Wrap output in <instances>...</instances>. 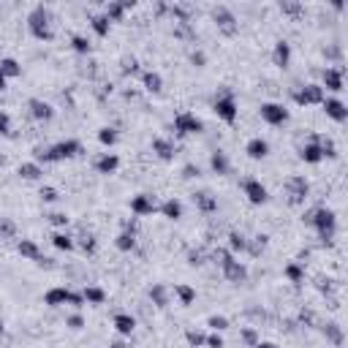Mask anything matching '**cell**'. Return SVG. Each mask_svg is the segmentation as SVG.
<instances>
[{
	"mask_svg": "<svg viewBox=\"0 0 348 348\" xmlns=\"http://www.w3.org/2000/svg\"><path fill=\"white\" fill-rule=\"evenodd\" d=\"M253 348H277V346H275V343H261V340H259V343L253 346Z\"/></svg>",
	"mask_w": 348,
	"mask_h": 348,
	"instance_id": "94428289",
	"label": "cell"
},
{
	"mask_svg": "<svg viewBox=\"0 0 348 348\" xmlns=\"http://www.w3.org/2000/svg\"><path fill=\"white\" fill-rule=\"evenodd\" d=\"M302 158L307 161V164H318V161L324 158V153H321V144H318V142L307 144V147L302 150Z\"/></svg>",
	"mask_w": 348,
	"mask_h": 348,
	"instance_id": "484cf974",
	"label": "cell"
},
{
	"mask_svg": "<svg viewBox=\"0 0 348 348\" xmlns=\"http://www.w3.org/2000/svg\"><path fill=\"white\" fill-rule=\"evenodd\" d=\"M0 335H3V327H0Z\"/></svg>",
	"mask_w": 348,
	"mask_h": 348,
	"instance_id": "be15d7a7",
	"label": "cell"
},
{
	"mask_svg": "<svg viewBox=\"0 0 348 348\" xmlns=\"http://www.w3.org/2000/svg\"><path fill=\"white\" fill-rule=\"evenodd\" d=\"M210 164H212V169H215L218 174H226V172H229V158H226L223 153H212Z\"/></svg>",
	"mask_w": 348,
	"mask_h": 348,
	"instance_id": "4dcf8cb0",
	"label": "cell"
},
{
	"mask_svg": "<svg viewBox=\"0 0 348 348\" xmlns=\"http://www.w3.org/2000/svg\"><path fill=\"white\" fill-rule=\"evenodd\" d=\"M90 22H92V30H95L98 36H109V25H112V22H109V19H106V16H103V14L92 16Z\"/></svg>",
	"mask_w": 348,
	"mask_h": 348,
	"instance_id": "f546056e",
	"label": "cell"
},
{
	"mask_svg": "<svg viewBox=\"0 0 348 348\" xmlns=\"http://www.w3.org/2000/svg\"><path fill=\"white\" fill-rule=\"evenodd\" d=\"M286 277H288L291 283H299V280L305 277L302 266H299V264H288V266H286Z\"/></svg>",
	"mask_w": 348,
	"mask_h": 348,
	"instance_id": "ab89813d",
	"label": "cell"
},
{
	"mask_svg": "<svg viewBox=\"0 0 348 348\" xmlns=\"http://www.w3.org/2000/svg\"><path fill=\"white\" fill-rule=\"evenodd\" d=\"M133 245H136V237H133L131 231H123V234L117 237V248H120V251H133Z\"/></svg>",
	"mask_w": 348,
	"mask_h": 348,
	"instance_id": "e575fe53",
	"label": "cell"
},
{
	"mask_svg": "<svg viewBox=\"0 0 348 348\" xmlns=\"http://www.w3.org/2000/svg\"><path fill=\"white\" fill-rule=\"evenodd\" d=\"M79 248H82L85 253H95V240H92V237H82V240H79Z\"/></svg>",
	"mask_w": 348,
	"mask_h": 348,
	"instance_id": "f6af8a7d",
	"label": "cell"
},
{
	"mask_svg": "<svg viewBox=\"0 0 348 348\" xmlns=\"http://www.w3.org/2000/svg\"><path fill=\"white\" fill-rule=\"evenodd\" d=\"M150 297H153V302L158 305V307L169 305V302H166V288L164 286H153V288H150Z\"/></svg>",
	"mask_w": 348,
	"mask_h": 348,
	"instance_id": "d590c367",
	"label": "cell"
},
{
	"mask_svg": "<svg viewBox=\"0 0 348 348\" xmlns=\"http://www.w3.org/2000/svg\"><path fill=\"white\" fill-rule=\"evenodd\" d=\"M204 346H210V348H223V340H220V335H210V338L204 340Z\"/></svg>",
	"mask_w": 348,
	"mask_h": 348,
	"instance_id": "816d5d0a",
	"label": "cell"
},
{
	"mask_svg": "<svg viewBox=\"0 0 348 348\" xmlns=\"http://www.w3.org/2000/svg\"><path fill=\"white\" fill-rule=\"evenodd\" d=\"M79 150H82V144H79L77 139H66V142L55 144V147H49V150H36V158L38 161H63V158L79 155Z\"/></svg>",
	"mask_w": 348,
	"mask_h": 348,
	"instance_id": "6da1fadb",
	"label": "cell"
},
{
	"mask_svg": "<svg viewBox=\"0 0 348 348\" xmlns=\"http://www.w3.org/2000/svg\"><path fill=\"white\" fill-rule=\"evenodd\" d=\"M153 150L158 153V158H164V161L174 158V144L166 142V139H153Z\"/></svg>",
	"mask_w": 348,
	"mask_h": 348,
	"instance_id": "ffe728a7",
	"label": "cell"
},
{
	"mask_svg": "<svg viewBox=\"0 0 348 348\" xmlns=\"http://www.w3.org/2000/svg\"><path fill=\"white\" fill-rule=\"evenodd\" d=\"M27 106H30L33 117H38V120H52V117H55V109H52L46 101H41V98H30Z\"/></svg>",
	"mask_w": 348,
	"mask_h": 348,
	"instance_id": "5bb4252c",
	"label": "cell"
},
{
	"mask_svg": "<svg viewBox=\"0 0 348 348\" xmlns=\"http://www.w3.org/2000/svg\"><path fill=\"white\" fill-rule=\"evenodd\" d=\"M294 101L299 106H307V103H324V87L321 85H305L302 90H294Z\"/></svg>",
	"mask_w": 348,
	"mask_h": 348,
	"instance_id": "277c9868",
	"label": "cell"
},
{
	"mask_svg": "<svg viewBox=\"0 0 348 348\" xmlns=\"http://www.w3.org/2000/svg\"><path fill=\"white\" fill-rule=\"evenodd\" d=\"M139 71V63L133 60V57H125L123 60V74H136Z\"/></svg>",
	"mask_w": 348,
	"mask_h": 348,
	"instance_id": "681fc988",
	"label": "cell"
},
{
	"mask_svg": "<svg viewBox=\"0 0 348 348\" xmlns=\"http://www.w3.org/2000/svg\"><path fill=\"white\" fill-rule=\"evenodd\" d=\"M280 11H286V14H291V16H299V14H302V5L294 3V0H283V3H280Z\"/></svg>",
	"mask_w": 348,
	"mask_h": 348,
	"instance_id": "7bdbcfd3",
	"label": "cell"
},
{
	"mask_svg": "<svg viewBox=\"0 0 348 348\" xmlns=\"http://www.w3.org/2000/svg\"><path fill=\"white\" fill-rule=\"evenodd\" d=\"M286 190H288L291 204H299V201H305V196H307V179L305 177H288L286 179Z\"/></svg>",
	"mask_w": 348,
	"mask_h": 348,
	"instance_id": "9c48e42d",
	"label": "cell"
},
{
	"mask_svg": "<svg viewBox=\"0 0 348 348\" xmlns=\"http://www.w3.org/2000/svg\"><path fill=\"white\" fill-rule=\"evenodd\" d=\"M144 87H147L150 92H161V87H164V79H161V74L147 71V74H144Z\"/></svg>",
	"mask_w": 348,
	"mask_h": 348,
	"instance_id": "83f0119b",
	"label": "cell"
},
{
	"mask_svg": "<svg viewBox=\"0 0 348 348\" xmlns=\"http://www.w3.org/2000/svg\"><path fill=\"white\" fill-rule=\"evenodd\" d=\"M125 8H133L131 0H125V3H109L106 5V14H103V16H106L109 22H117V19H123Z\"/></svg>",
	"mask_w": 348,
	"mask_h": 348,
	"instance_id": "ac0fdd59",
	"label": "cell"
},
{
	"mask_svg": "<svg viewBox=\"0 0 348 348\" xmlns=\"http://www.w3.org/2000/svg\"><path fill=\"white\" fill-rule=\"evenodd\" d=\"M68 305H74V307H82L85 305V297H82V294H68Z\"/></svg>",
	"mask_w": 348,
	"mask_h": 348,
	"instance_id": "f5cc1de1",
	"label": "cell"
},
{
	"mask_svg": "<svg viewBox=\"0 0 348 348\" xmlns=\"http://www.w3.org/2000/svg\"><path fill=\"white\" fill-rule=\"evenodd\" d=\"M52 245L60 248V251H71V248H74V240H71L68 234H55V237H52Z\"/></svg>",
	"mask_w": 348,
	"mask_h": 348,
	"instance_id": "74e56055",
	"label": "cell"
},
{
	"mask_svg": "<svg viewBox=\"0 0 348 348\" xmlns=\"http://www.w3.org/2000/svg\"><path fill=\"white\" fill-rule=\"evenodd\" d=\"M264 245H266V237L259 234V237H253V242H248V251H251L253 256H259V253L264 251Z\"/></svg>",
	"mask_w": 348,
	"mask_h": 348,
	"instance_id": "60d3db41",
	"label": "cell"
},
{
	"mask_svg": "<svg viewBox=\"0 0 348 348\" xmlns=\"http://www.w3.org/2000/svg\"><path fill=\"white\" fill-rule=\"evenodd\" d=\"M193 201H196V207H199L201 212H215V210H218V201L212 199L210 193H196Z\"/></svg>",
	"mask_w": 348,
	"mask_h": 348,
	"instance_id": "603a6c76",
	"label": "cell"
},
{
	"mask_svg": "<svg viewBox=\"0 0 348 348\" xmlns=\"http://www.w3.org/2000/svg\"><path fill=\"white\" fill-rule=\"evenodd\" d=\"M245 153L251 155V158H266V153H269V144L264 142V139H251V142H248V147H245Z\"/></svg>",
	"mask_w": 348,
	"mask_h": 348,
	"instance_id": "2e32d148",
	"label": "cell"
},
{
	"mask_svg": "<svg viewBox=\"0 0 348 348\" xmlns=\"http://www.w3.org/2000/svg\"><path fill=\"white\" fill-rule=\"evenodd\" d=\"M324 332H327V338L332 340L335 346H343V332H340L338 324H327V327H324Z\"/></svg>",
	"mask_w": 348,
	"mask_h": 348,
	"instance_id": "836d02e7",
	"label": "cell"
},
{
	"mask_svg": "<svg viewBox=\"0 0 348 348\" xmlns=\"http://www.w3.org/2000/svg\"><path fill=\"white\" fill-rule=\"evenodd\" d=\"M98 142H101V144H114V142H117V131L101 128V131H98Z\"/></svg>",
	"mask_w": 348,
	"mask_h": 348,
	"instance_id": "b9f144b4",
	"label": "cell"
},
{
	"mask_svg": "<svg viewBox=\"0 0 348 348\" xmlns=\"http://www.w3.org/2000/svg\"><path fill=\"white\" fill-rule=\"evenodd\" d=\"M0 133H3V136H8V133H11V117L5 112H0Z\"/></svg>",
	"mask_w": 348,
	"mask_h": 348,
	"instance_id": "7dc6e473",
	"label": "cell"
},
{
	"mask_svg": "<svg viewBox=\"0 0 348 348\" xmlns=\"http://www.w3.org/2000/svg\"><path fill=\"white\" fill-rule=\"evenodd\" d=\"M133 327H136V321H133L131 316H125V313H117V316H114V329H117L120 335H131Z\"/></svg>",
	"mask_w": 348,
	"mask_h": 348,
	"instance_id": "7402d4cb",
	"label": "cell"
},
{
	"mask_svg": "<svg viewBox=\"0 0 348 348\" xmlns=\"http://www.w3.org/2000/svg\"><path fill=\"white\" fill-rule=\"evenodd\" d=\"M288 60H291V46H288L286 41H277V46H275V66L286 68Z\"/></svg>",
	"mask_w": 348,
	"mask_h": 348,
	"instance_id": "44dd1931",
	"label": "cell"
},
{
	"mask_svg": "<svg viewBox=\"0 0 348 348\" xmlns=\"http://www.w3.org/2000/svg\"><path fill=\"white\" fill-rule=\"evenodd\" d=\"M185 338H188V343L193 346V348H199V346H204V335L201 332H196V329H188V332H185Z\"/></svg>",
	"mask_w": 348,
	"mask_h": 348,
	"instance_id": "ee69618b",
	"label": "cell"
},
{
	"mask_svg": "<svg viewBox=\"0 0 348 348\" xmlns=\"http://www.w3.org/2000/svg\"><path fill=\"white\" fill-rule=\"evenodd\" d=\"M161 212H164L166 218L177 220V218H182V204H179L177 199H169V201H164V207H161Z\"/></svg>",
	"mask_w": 348,
	"mask_h": 348,
	"instance_id": "d4e9b609",
	"label": "cell"
},
{
	"mask_svg": "<svg viewBox=\"0 0 348 348\" xmlns=\"http://www.w3.org/2000/svg\"><path fill=\"white\" fill-rule=\"evenodd\" d=\"M305 220L316 226L324 242L332 240V234H335V212H332V210H313V212H307Z\"/></svg>",
	"mask_w": 348,
	"mask_h": 348,
	"instance_id": "3957f363",
	"label": "cell"
},
{
	"mask_svg": "<svg viewBox=\"0 0 348 348\" xmlns=\"http://www.w3.org/2000/svg\"><path fill=\"white\" fill-rule=\"evenodd\" d=\"M19 174H22L25 179H38L44 172H41V166H38V164H22V166H19Z\"/></svg>",
	"mask_w": 348,
	"mask_h": 348,
	"instance_id": "d6a6232c",
	"label": "cell"
},
{
	"mask_svg": "<svg viewBox=\"0 0 348 348\" xmlns=\"http://www.w3.org/2000/svg\"><path fill=\"white\" fill-rule=\"evenodd\" d=\"M207 324H210V327L215 329V332H220V329H226V327H229V321H226L223 316H212V318H210V321H207Z\"/></svg>",
	"mask_w": 348,
	"mask_h": 348,
	"instance_id": "bcb514c9",
	"label": "cell"
},
{
	"mask_svg": "<svg viewBox=\"0 0 348 348\" xmlns=\"http://www.w3.org/2000/svg\"><path fill=\"white\" fill-rule=\"evenodd\" d=\"M190 60H193V66H204V63H207V57H204V52H193V55H190Z\"/></svg>",
	"mask_w": 348,
	"mask_h": 348,
	"instance_id": "9f6ffc18",
	"label": "cell"
},
{
	"mask_svg": "<svg viewBox=\"0 0 348 348\" xmlns=\"http://www.w3.org/2000/svg\"><path fill=\"white\" fill-rule=\"evenodd\" d=\"M131 212H133V215H153V212H155V201H153V196H147V193L133 196V201H131Z\"/></svg>",
	"mask_w": 348,
	"mask_h": 348,
	"instance_id": "7c38bea8",
	"label": "cell"
},
{
	"mask_svg": "<svg viewBox=\"0 0 348 348\" xmlns=\"http://www.w3.org/2000/svg\"><path fill=\"white\" fill-rule=\"evenodd\" d=\"M68 327H71V329H82L85 327L82 316H71V318H68Z\"/></svg>",
	"mask_w": 348,
	"mask_h": 348,
	"instance_id": "680465c9",
	"label": "cell"
},
{
	"mask_svg": "<svg viewBox=\"0 0 348 348\" xmlns=\"http://www.w3.org/2000/svg\"><path fill=\"white\" fill-rule=\"evenodd\" d=\"M324 85L335 92L343 90V68H327V71H324Z\"/></svg>",
	"mask_w": 348,
	"mask_h": 348,
	"instance_id": "9a60e30c",
	"label": "cell"
},
{
	"mask_svg": "<svg viewBox=\"0 0 348 348\" xmlns=\"http://www.w3.org/2000/svg\"><path fill=\"white\" fill-rule=\"evenodd\" d=\"M174 294H177V297H179V302H182V305H190V302H193V299H196V291H193V288H190V286H185V283H179V286H174Z\"/></svg>",
	"mask_w": 348,
	"mask_h": 348,
	"instance_id": "f1b7e54d",
	"label": "cell"
},
{
	"mask_svg": "<svg viewBox=\"0 0 348 348\" xmlns=\"http://www.w3.org/2000/svg\"><path fill=\"white\" fill-rule=\"evenodd\" d=\"M71 46L79 52V55H90V41L85 36H71Z\"/></svg>",
	"mask_w": 348,
	"mask_h": 348,
	"instance_id": "f35d334b",
	"label": "cell"
},
{
	"mask_svg": "<svg viewBox=\"0 0 348 348\" xmlns=\"http://www.w3.org/2000/svg\"><path fill=\"white\" fill-rule=\"evenodd\" d=\"M68 288H49L46 291V297H44V302L46 305H52V307H57V305H66L68 302Z\"/></svg>",
	"mask_w": 348,
	"mask_h": 348,
	"instance_id": "d6986e66",
	"label": "cell"
},
{
	"mask_svg": "<svg viewBox=\"0 0 348 348\" xmlns=\"http://www.w3.org/2000/svg\"><path fill=\"white\" fill-rule=\"evenodd\" d=\"M41 199L44 201H55L57 199V190L55 188H41Z\"/></svg>",
	"mask_w": 348,
	"mask_h": 348,
	"instance_id": "db71d44e",
	"label": "cell"
},
{
	"mask_svg": "<svg viewBox=\"0 0 348 348\" xmlns=\"http://www.w3.org/2000/svg\"><path fill=\"white\" fill-rule=\"evenodd\" d=\"M229 245H231V251H248V240L242 234H237V231L229 234Z\"/></svg>",
	"mask_w": 348,
	"mask_h": 348,
	"instance_id": "8d00e7d4",
	"label": "cell"
},
{
	"mask_svg": "<svg viewBox=\"0 0 348 348\" xmlns=\"http://www.w3.org/2000/svg\"><path fill=\"white\" fill-rule=\"evenodd\" d=\"M212 16H215L220 33H226V36H234V33H237V16L231 14V11L226 8V5H218V8L212 11Z\"/></svg>",
	"mask_w": 348,
	"mask_h": 348,
	"instance_id": "52a82bcc",
	"label": "cell"
},
{
	"mask_svg": "<svg viewBox=\"0 0 348 348\" xmlns=\"http://www.w3.org/2000/svg\"><path fill=\"white\" fill-rule=\"evenodd\" d=\"M19 253H22V256H27V259H38V256H41L38 245H36V242H30V240H22L19 242Z\"/></svg>",
	"mask_w": 348,
	"mask_h": 348,
	"instance_id": "1f68e13d",
	"label": "cell"
},
{
	"mask_svg": "<svg viewBox=\"0 0 348 348\" xmlns=\"http://www.w3.org/2000/svg\"><path fill=\"white\" fill-rule=\"evenodd\" d=\"M215 112H218V117L226 120V123H234L237 120V101H234V95H231L229 90L215 101Z\"/></svg>",
	"mask_w": 348,
	"mask_h": 348,
	"instance_id": "5b68a950",
	"label": "cell"
},
{
	"mask_svg": "<svg viewBox=\"0 0 348 348\" xmlns=\"http://www.w3.org/2000/svg\"><path fill=\"white\" fill-rule=\"evenodd\" d=\"M49 220L55 226H66L68 223V215H63V212H55V215H49Z\"/></svg>",
	"mask_w": 348,
	"mask_h": 348,
	"instance_id": "11a10c76",
	"label": "cell"
},
{
	"mask_svg": "<svg viewBox=\"0 0 348 348\" xmlns=\"http://www.w3.org/2000/svg\"><path fill=\"white\" fill-rule=\"evenodd\" d=\"M220 266H223V275L229 277V280H234V283H242V280H245V277H248V269H245V266L240 264V261H234L231 256L226 259V261H223V264H220Z\"/></svg>",
	"mask_w": 348,
	"mask_h": 348,
	"instance_id": "8fae6325",
	"label": "cell"
},
{
	"mask_svg": "<svg viewBox=\"0 0 348 348\" xmlns=\"http://www.w3.org/2000/svg\"><path fill=\"white\" fill-rule=\"evenodd\" d=\"M117 166H120V158H117V155H109V153H106V155H101V158H95V169L101 172V174H112Z\"/></svg>",
	"mask_w": 348,
	"mask_h": 348,
	"instance_id": "e0dca14e",
	"label": "cell"
},
{
	"mask_svg": "<svg viewBox=\"0 0 348 348\" xmlns=\"http://www.w3.org/2000/svg\"><path fill=\"white\" fill-rule=\"evenodd\" d=\"M85 302H92V305H101L103 299H106V294H103V288H98V286H87L85 288Z\"/></svg>",
	"mask_w": 348,
	"mask_h": 348,
	"instance_id": "4316f807",
	"label": "cell"
},
{
	"mask_svg": "<svg viewBox=\"0 0 348 348\" xmlns=\"http://www.w3.org/2000/svg\"><path fill=\"white\" fill-rule=\"evenodd\" d=\"M261 117L269 125H283L288 120V112L280 106V103H261Z\"/></svg>",
	"mask_w": 348,
	"mask_h": 348,
	"instance_id": "ba28073f",
	"label": "cell"
},
{
	"mask_svg": "<svg viewBox=\"0 0 348 348\" xmlns=\"http://www.w3.org/2000/svg\"><path fill=\"white\" fill-rule=\"evenodd\" d=\"M188 261H190V264H201V253L199 251H190L188 253Z\"/></svg>",
	"mask_w": 348,
	"mask_h": 348,
	"instance_id": "91938a15",
	"label": "cell"
},
{
	"mask_svg": "<svg viewBox=\"0 0 348 348\" xmlns=\"http://www.w3.org/2000/svg\"><path fill=\"white\" fill-rule=\"evenodd\" d=\"M0 234L14 237V223H11V220H0Z\"/></svg>",
	"mask_w": 348,
	"mask_h": 348,
	"instance_id": "f907efd6",
	"label": "cell"
},
{
	"mask_svg": "<svg viewBox=\"0 0 348 348\" xmlns=\"http://www.w3.org/2000/svg\"><path fill=\"white\" fill-rule=\"evenodd\" d=\"M201 128H204V125H201V120L196 117V114L182 112V114L174 117V131H177L179 136H185V133H199Z\"/></svg>",
	"mask_w": 348,
	"mask_h": 348,
	"instance_id": "8992f818",
	"label": "cell"
},
{
	"mask_svg": "<svg viewBox=\"0 0 348 348\" xmlns=\"http://www.w3.org/2000/svg\"><path fill=\"white\" fill-rule=\"evenodd\" d=\"M0 71H3L5 79H8V77H19L22 68H19V63H16L14 57H3V60H0Z\"/></svg>",
	"mask_w": 348,
	"mask_h": 348,
	"instance_id": "cb8c5ba5",
	"label": "cell"
},
{
	"mask_svg": "<svg viewBox=\"0 0 348 348\" xmlns=\"http://www.w3.org/2000/svg\"><path fill=\"white\" fill-rule=\"evenodd\" d=\"M242 340H245L248 346H256V343H259V335H256V329H242Z\"/></svg>",
	"mask_w": 348,
	"mask_h": 348,
	"instance_id": "c3c4849f",
	"label": "cell"
},
{
	"mask_svg": "<svg viewBox=\"0 0 348 348\" xmlns=\"http://www.w3.org/2000/svg\"><path fill=\"white\" fill-rule=\"evenodd\" d=\"M5 87V77H3V71H0V90Z\"/></svg>",
	"mask_w": 348,
	"mask_h": 348,
	"instance_id": "6125c7cd",
	"label": "cell"
},
{
	"mask_svg": "<svg viewBox=\"0 0 348 348\" xmlns=\"http://www.w3.org/2000/svg\"><path fill=\"white\" fill-rule=\"evenodd\" d=\"M242 190H245L251 204H264L266 201V188L259 182V179H245V182H242Z\"/></svg>",
	"mask_w": 348,
	"mask_h": 348,
	"instance_id": "30bf717a",
	"label": "cell"
},
{
	"mask_svg": "<svg viewBox=\"0 0 348 348\" xmlns=\"http://www.w3.org/2000/svg\"><path fill=\"white\" fill-rule=\"evenodd\" d=\"M324 109H327V114H329L332 120H338V123H346L348 109L343 106V101H338V98H324Z\"/></svg>",
	"mask_w": 348,
	"mask_h": 348,
	"instance_id": "4fadbf2b",
	"label": "cell"
},
{
	"mask_svg": "<svg viewBox=\"0 0 348 348\" xmlns=\"http://www.w3.org/2000/svg\"><path fill=\"white\" fill-rule=\"evenodd\" d=\"M0 164H3V158H0Z\"/></svg>",
	"mask_w": 348,
	"mask_h": 348,
	"instance_id": "e7e4bbea",
	"label": "cell"
},
{
	"mask_svg": "<svg viewBox=\"0 0 348 348\" xmlns=\"http://www.w3.org/2000/svg\"><path fill=\"white\" fill-rule=\"evenodd\" d=\"M27 25H30V33L38 38V41H52V25H49V14H46L44 5H36L27 16Z\"/></svg>",
	"mask_w": 348,
	"mask_h": 348,
	"instance_id": "7a4b0ae2",
	"label": "cell"
},
{
	"mask_svg": "<svg viewBox=\"0 0 348 348\" xmlns=\"http://www.w3.org/2000/svg\"><path fill=\"white\" fill-rule=\"evenodd\" d=\"M182 177H199V166H193V164H188L182 169Z\"/></svg>",
	"mask_w": 348,
	"mask_h": 348,
	"instance_id": "6f0895ef",
	"label": "cell"
}]
</instances>
